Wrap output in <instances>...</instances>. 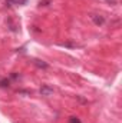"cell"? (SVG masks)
<instances>
[{
    "mask_svg": "<svg viewBox=\"0 0 122 123\" xmlns=\"http://www.w3.org/2000/svg\"><path fill=\"white\" fill-rule=\"evenodd\" d=\"M33 63H34L37 67H40V69H47V67H49V64H47V63H45L43 60H37V59H34Z\"/></svg>",
    "mask_w": 122,
    "mask_h": 123,
    "instance_id": "obj_4",
    "label": "cell"
},
{
    "mask_svg": "<svg viewBox=\"0 0 122 123\" xmlns=\"http://www.w3.org/2000/svg\"><path fill=\"white\" fill-rule=\"evenodd\" d=\"M26 3H27V0H6L7 6H23Z\"/></svg>",
    "mask_w": 122,
    "mask_h": 123,
    "instance_id": "obj_3",
    "label": "cell"
},
{
    "mask_svg": "<svg viewBox=\"0 0 122 123\" xmlns=\"http://www.w3.org/2000/svg\"><path fill=\"white\" fill-rule=\"evenodd\" d=\"M10 86V80L9 79H1L0 80V87H9Z\"/></svg>",
    "mask_w": 122,
    "mask_h": 123,
    "instance_id": "obj_5",
    "label": "cell"
},
{
    "mask_svg": "<svg viewBox=\"0 0 122 123\" xmlns=\"http://www.w3.org/2000/svg\"><path fill=\"white\" fill-rule=\"evenodd\" d=\"M69 123H81V119L76 116H70L69 117Z\"/></svg>",
    "mask_w": 122,
    "mask_h": 123,
    "instance_id": "obj_6",
    "label": "cell"
},
{
    "mask_svg": "<svg viewBox=\"0 0 122 123\" xmlns=\"http://www.w3.org/2000/svg\"><path fill=\"white\" fill-rule=\"evenodd\" d=\"M40 94L42 96H50V94H53V87H50V86H47V85H45V86H42L40 87Z\"/></svg>",
    "mask_w": 122,
    "mask_h": 123,
    "instance_id": "obj_1",
    "label": "cell"
},
{
    "mask_svg": "<svg viewBox=\"0 0 122 123\" xmlns=\"http://www.w3.org/2000/svg\"><path fill=\"white\" fill-rule=\"evenodd\" d=\"M106 3H109V4H116V0H106Z\"/></svg>",
    "mask_w": 122,
    "mask_h": 123,
    "instance_id": "obj_7",
    "label": "cell"
},
{
    "mask_svg": "<svg viewBox=\"0 0 122 123\" xmlns=\"http://www.w3.org/2000/svg\"><path fill=\"white\" fill-rule=\"evenodd\" d=\"M91 19L96 26H102V25L105 23V19H103L102 16H98V14H91Z\"/></svg>",
    "mask_w": 122,
    "mask_h": 123,
    "instance_id": "obj_2",
    "label": "cell"
}]
</instances>
